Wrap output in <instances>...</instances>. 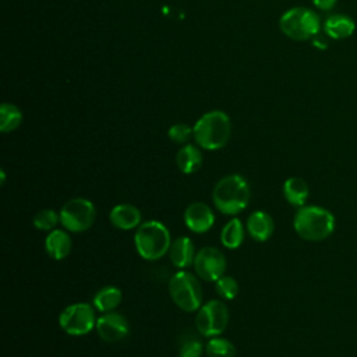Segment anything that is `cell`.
<instances>
[{"label": "cell", "mask_w": 357, "mask_h": 357, "mask_svg": "<svg viewBox=\"0 0 357 357\" xmlns=\"http://www.w3.org/2000/svg\"><path fill=\"white\" fill-rule=\"evenodd\" d=\"M250 185L240 174L222 177L212 191L213 205L225 215H237L244 211L250 202Z\"/></svg>", "instance_id": "1"}, {"label": "cell", "mask_w": 357, "mask_h": 357, "mask_svg": "<svg viewBox=\"0 0 357 357\" xmlns=\"http://www.w3.org/2000/svg\"><path fill=\"white\" fill-rule=\"evenodd\" d=\"M230 119L222 110L205 113L192 127V135L197 145L208 151H215L225 146L230 138Z\"/></svg>", "instance_id": "2"}, {"label": "cell", "mask_w": 357, "mask_h": 357, "mask_svg": "<svg viewBox=\"0 0 357 357\" xmlns=\"http://www.w3.org/2000/svg\"><path fill=\"white\" fill-rule=\"evenodd\" d=\"M293 226L301 238L308 241H321L332 234L335 229V218L325 208L303 205L294 215Z\"/></svg>", "instance_id": "3"}, {"label": "cell", "mask_w": 357, "mask_h": 357, "mask_svg": "<svg viewBox=\"0 0 357 357\" xmlns=\"http://www.w3.org/2000/svg\"><path fill=\"white\" fill-rule=\"evenodd\" d=\"M134 243L138 254L148 261L160 259L170 250L172 238L167 227L158 220L141 223L135 231Z\"/></svg>", "instance_id": "4"}, {"label": "cell", "mask_w": 357, "mask_h": 357, "mask_svg": "<svg viewBox=\"0 0 357 357\" xmlns=\"http://www.w3.org/2000/svg\"><path fill=\"white\" fill-rule=\"evenodd\" d=\"M282 32L293 40H307L319 32L318 15L305 7H293L279 20Z\"/></svg>", "instance_id": "5"}, {"label": "cell", "mask_w": 357, "mask_h": 357, "mask_svg": "<svg viewBox=\"0 0 357 357\" xmlns=\"http://www.w3.org/2000/svg\"><path fill=\"white\" fill-rule=\"evenodd\" d=\"M169 293L174 304L183 311L192 312L201 307L202 287L190 272L178 271L169 280Z\"/></svg>", "instance_id": "6"}, {"label": "cell", "mask_w": 357, "mask_h": 357, "mask_svg": "<svg viewBox=\"0 0 357 357\" xmlns=\"http://www.w3.org/2000/svg\"><path fill=\"white\" fill-rule=\"evenodd\" d=\"M60 223L67 231L82 233L88 230L96 216V209L92 201L86 198H71L60 209Z\"/></svg>", "instance_id": "7"}, {"label": "cell", "mask_w": 357, "mask_h": 357, "mask_svg": "<svg viewBox=\"0 0 357 357\" xmlns=\"http://www.w3.org/2000/svg\"><path fill=\"white\" fill-rule=\"evenodd\" d=\"M229 324V310L220 300H211L198 308L195 328L206 337L220 335Z\"/></svg>", "instance_id": "8"}, {"label": "cell", "mask_w": 357, "mask_h": 357, "mask_svg": "<svg viewBox=\"0 0 357 357\" xmlns=\"http://www.w3.org/2000/svg\"><path fill=\"white\" fill-rule=\"evenodd\" d=\"M59 324L68 335H86L96 326L95 311L88 303H74L60 312Z\"/></svg>", "instance_id": "9"}, {"label": "cell", "mask_w": 357, "mask_h": 357, "mask_svg": "<svg viewBox=\"0 0 357 357\" xmlns=\"http://www.w3.org/2000/svg\"><path fill=\"white\" fill-rule=\"evenodd\" d=\"M192 265L202 280L216 282L225 275L226 257L215 247H204L195 254Z\"/></svg>", "instance_id": "10"}, {"label": "cell", "mask_w": 357, "mask_h": 357, "mask_svg": "<svg viewBox=\"0 0 357 357\" xmlns=\"http://www.w3.org/2000/svg\"><path fill=\"white\" fill-rule=\"evenodd\" d=\"M95 329L102 340L107 343H116L127 337L130 326L124 315L110 311L103 312V315L96 319Z\"/></svg>", "instance_id": "11"}, {"label": "cell", "mask_w": 357, "mask_h": 357, "mask_svg": "<svg viewBox=\"0 0 357 357\" xmlns=\"http://www.w3.org/2000/svg\"><path fill=\"white\" fill-rule=\"evenodd\" d=\"M184 223L194 233H205L215 223V215L204 202H192L184 211Z\"/></svg>", "instance_id": "12"}, {"label": "cell", "mask_w": 357, "mask_h": 357, "mask_svg": "<svg viewBox=\"0 0 357 357\" xmlns=\"http://www.w3.org/2000/svg\"><path fill=\"white\" fill-rule=\"evenodd\" d=\"M112 225L120 230H131L141 225V212L131 204H119L109 213Z\"/></svg>", "instance_id": "13"}, {"label": "cell", "mask_w": 357, "mask_h": 357, "mask_svg": "<svg viewBox=\"0 0 357 357\" xmlns=\"http://www.w3.org/2000/svg\"><path fill=\"white\" fill-rule=\"evenodd\" d=\"M245 229L252 240L265 241L272 236L275 223L269 213H266L264 211H255L248 216Z\"/></svg>", "instance_id": "14"}, {"label": "cell", "mask_w": 357, "mask_h": 357, "mask_svg": "<svg viewBox=\"0 0 357 357\" xmlns=\"http://www.w3.org/2000/svg\"><path fill=\"white\" fill-rule=\"evenodd\" d=\"M45 250L53 259H63L71 251V237L63 229H53L45 238Z\"/></svg>", "instance_id": "15"}, {"label": "cell", "mask_w": 357, "mask_h": 357, "mask_svg": "<svg viewBox=\"0 0 357 357\" xmlns=\"http://www.w3.org/2000/svg\"><path fill=\"white\" fill-rule=\"evenodd\" d=\"M195 254L192 241L185 236L176 238L169 250V258L176 268H187L192 265Z\"/></svg>", "instance_id": "16"}, {"label": "cell", "mask_w": 357, "mask_h": 357, "mask_svg": "<svg viewBox=\"0 0 357 357\" xmlns=\"http://www.w3.org/2000/svg\"><path fill=\"white\" fill-rule=\"evenodd\" d=\"M324 29L326 35L332 39H346L353 35L356 25L350 17L343 14H335L325 21Z\"/></svg>", "instance_id": "17"}, {"label": "cell", "mask_w": 357, "mask_h": 357, "mask_svg": "<svg viewBox=\"0 0 357 357\" xmlns=\"http://www.w3.org/2000/svg\"><path fill=\"white\" fill-rule=\"evenodd\" d=\"M176 165L185 174L197 172L202 165V153L199 148L191 144L184 145L176 155Z\"/></svg>", "instance_id": "18"}, {"label": "cell", "mask_w": 357, "mask_h": 357, "mask_svg": "<svg viewBox=\"0 0 357 357\" xmlns=\"http://www.w3.org/2000/svg\"><path fill=\"white\" fill-rule=\"evenodd\" d=\"M310 190L301 177H290L283 184V195L294 206H303L308 198Z\"/></svg>", "instance_id": "19"}, {"label": "cell", "mask_w": 357, "mask_h": 357, "mask_svg": "<svg viewBox=\"0 0 357 357\" xmlns=\"http://www.w3.org/2000/svg\"><path fill=\"white\" fill-rule=\"evenodd\" d=\"M121 290L116 286H105L93 296V305L100 312H110L121 303Z\"/></svg>", "instance_id": "20"}, {"label": "cell", "mask_w": 357, "mask_h": 357, "mask_svg": "<svg viewBox=\"0 0 357 357\" xmlns=\"http://www.w3.org/2000/svg\"><path fill=\"white\" fill-rule=\"evenodd\" d=\"M244 240V226L240 219H230L220 231V241L226 248H237Z\"/></svg>", "instance_id": "21"}, {"label": "cell", "mask_w": 357, "mask_h": 357, "mask_svg": "<svg viewBox=\"0 0 357 357\" xmlns=\"http://www.w3.org/2000/svg\"><path fill=\"white\" fill-rule=\"evenodd\" d=\"M204 344L197 333L184 331L178 336V357H201Z\"/></svg>", "instance_id": "22"}, {"label": "cell", "mask_w": 357, "mask_h": 357, "mask_svg": "<svg viewBox=\"0 0 357 357\" xmlns=\"http://www.w3.org/2000/svg\"><path fill=\"white\" fill-rule=\"evenodd\" d=\"M22 121V113L21 110L11 105V103H3L0 107V131L1 132H10L15 130Z\"/></svg>", "instance_id": "23"}, {"label": "cell", "mask_w": 357, "mask_h": 357, "mask_svg": "<svg viewBox=\"0 0 357 357\" xmlns=\"http://www.w3.org/2000/svg\"><path fill=\"white\" fill-rule=\"evenodd\" d=\"M205 353L208 357H234L236 347L230 340L213 336L206 342Z\"/></svg>", "instance_id": "24"}, {"label": "cell", "mask_w": 357, "mask_h": 357, "mask_svg": "<svg viewBox=\"0 0 357 357\" xmlns=\"http://www.w3.org/2000/svg\"><path fill=\"white\" fill-rule=\"evenodd\" d=\"M60 220V215L54 211V209H50V208H46V209H40L35 216H33V226L38 229V230H42V231H52L56 225L59 223Z\"/></svg>", "instance_id": "25"}, {"label": "cell", "mask_w": 357, "mask_h": 357, "mask_svg": "<svg viewBox=\"0 0 357 357\" xmlns=\"http://www.w3.org/2000/svg\"><path fill=\"white\" fill-rule=\"evenodd\" d=\"M215 290L222 298L231 300L238 293V283L234 278H231L229 275H223L222 278H219L215 282Z\"/></svg>", "instance_id": "26"}, {"label": "cell", "mask_w": 357, "mask_h": 357, "mask_svg": "<svg viewBox=\"0 0 357 357\" xmlns=\"http://www.w3.org/2000/svg\"><path fill=\"white\" fill-rule=\"evenodd\" d=\"M169 138L176 142V144H185L190 137L192 135V127H190L188 124H184V123H178V124H174L169 128Z\"/></svg>", "instance_id": "27"}, {"label": "cell", "mask_w": 357, "mask_h": 357, "mask_svg": "<svg viewBox=\"0 0 357 357\" xmlns=\"http://www.w3.org/2000/svg\"><path fill=\"white\" fill-rule=\"evenodd\" d=\"M314 6L322 11H328L332 10L336 4V0H312Z\"/></svg>", "instance_id": "28"}, {"label": "cell", "mask_w": 357, "mask_h": 357, "mask_svg": "<svg viewBox=\"0 0 357 357\" xmlns=\"http://www.w3.org/2000/svg\"><path fill=\"white\" fill-rule=\"evenodd\" d=\"M314 46H317V47H321V49H325L326 47V42L325 40H322V39H318L317 38V35L314 36Z\"/></svg>", "instance_id": "29"}, {"label": "cell", "mask_w": 357, "mask_h": 357, "mask_svg": "<svg viewBox=\"0 0 357 357\" xmlns=\"http://www.w3.org/2000/svg\"><path fill=\"white\" fill-rule=\"evenodd\" d=\"M0 174H1V184H4V180H6V173L1 170V172H0Z\"/></svg>", "instance_id": "30"}]
</instances>
